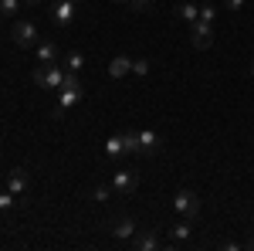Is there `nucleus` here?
Masks as SVG:
<instances>
[{
  "label": "nucleus",
  "instance_id": "f257e3e1",
  "mask_svg": "<svg viewBox=\"0 0 254 251\" xmlns=\"http://www.w3.org/2000/svg\"><path fill=\"white\" fill-rule=\"evenodd\" d=\"M61 98H58V105H55V112H51V119H64V112L68 109H75L81 102V78L78 72H64V82H61Z\"/></svg>",
  "mask_w": 254,
  "mask_h": 251
},
{
  "label": "nucleus",
  "instance_id": "f03ea898",
  "mask_svg": "<svg viewBox=\"0 0 254 251\" xmlns=\"http://www.w3.org/2000/svg\"><path fill=\"white\" fill-rule=\"evenodd\" d=\"M34 85L38 88H61V82H64V65H58V61H51V65H38L34 68Z\"/></svg>",
  "mask_w": 254,
  "mask_h": 251
},
{
  "label": "nucleus",
  "instance_id": "7ed1b4c3",
  "mask_svg": "<svg viewBox=\"0 0 254 251\" xmlns=\"http://www.w3.org/2000/svg\"><path fill=\"white\" fill-rule=\"evenodd\" d=\"M10 38H14L17 48H38V24H31V20H14Z\"/></svg>",
  "mask_w": 254,
  "mask_h": 251
},
{
  "label": "nucleus",
  "instance_id": "20e7f679",
  "mask_svg": "<svg viewBox=\"0 0 254 251\" xmlns=\"http://www.w3.org/2000/svg\"><path fill=\"white\" fill-rule=\"evenodd\" d=\"M190 44H193L196 51H207V48L214 44V24L196 17L193 24H190Z\"/></svg>",
  "mask_w": 254,
  "mask_h": 251
},
{
  "label": "nucleus",
  "instance_id": "39448f33",
  "mask_svg": "<svg viewBox=\"0 0 254 251\" xmlns=\"http://www.w3.org/2000/svg\"><path fill=\"white\" fill-rule=\"evenodd\" d=\"M173 211L193 221V217H200V197H196L193 190H176V197H173Z\"/></svg>",
  "mask_w": 254,
  "mask_h": 251
},
{
  "label": "nucleus",
  "instance_id": "423d86ee",
  "mask_svg": "<svg viewBox=\"0 0 254 251\" xmlns=\"http://www.w3.org/2000/svg\"><path fill=\"white\" fill-rule=\"evenodd\" d=\"M78 14V0H58L55 7H51V20L58 24V27H68L71 20Z\"/></svg>",
  "mask_w": 254,
  "mask_h": 251
},
{
  "label": "nucleus",
  "instance_id": "0eeeda50",
  "mask_svg": "<svg viewBox=\"0 0 254 251\" xmlns=\"http://www.w3.org/2000/svg\"><path fill=\"white\" fill-rule=\"evenodd\" d=\"M27 187H31V173H27L24 167H17V170H10V173H7V190L14 193V197H24Z\"/></svg>",
  "mask_w": 254,
  "mask_h": 251
},
{
  "label": "nucleus",
  "instance_id": "6e6552de",
  "mask_svg": "<svg viewBox=\"0 0 254 251\" xmlns=\"http://www.w3.org/2000/svg\"><path fill=\"white\" fill-rule=\"evenodd\" d=\"M129 245L136 251H156L159 248V234L153 231V228H146V231H136L132 238H129Z\"/></svg>",
  "mask_w": 254,
  "mask_h": 251
},
{
  "label": "nucleus",
  "instance_id": "1a4fd4ad",
  "mask_svg": "<svg viewBox=\"0 0 254 251\" xmlns=\"http://www.w3.org/2000/svg\"><path fill=\"white\" fill-rule=\"evenodd\" d=\"M139 183L136 170H119V173H112V190L116 193H132Z\"/></svg>",
  "mask_w": 254,
  "mask_h": 251
},
{
  "label": "nucleus",
  "instance_id": "9d476101",
  "mask_svg": "<svg viewBox=\"0 0 254 251\" xmlns=\"http://www.w3.org/2000/svg\"><path fill=\"white\" fill-rule=\"evenodd\" d=\"M190 234H193V224H190V217L176 221L173 228H170V248H176V245H187V241H190Z\"/></svg>",
  "mask_w": 254,
  "mask_h": 251
},
{
  "label": "nucleus",
  "instance_id": "9b49d317",
  "mask_svg": "<svg viewBox=\"0 0 254 251\" xmlns=\"http://www.w3.org/2000/svg\"><path fill=\"white\" fill-rule=\"evenodd\" d=\"M112 234H116L119 241H129V238L136 234V221H132V217H126V214L116 217V221H112Z\"/></svg>",
  "mask_w": 254,
  "mask_h": 251
},
{
  "label": "nucleus",
  "instance_id": "f8f14e48",
  "mask_svg": "<svg viewBox=\"0 0 254 251\" xmlns=\"http://www.w3.org/2000/svg\"><path fill=\"white\" fill-rule=\"evenodd\" d=\"M139 153L142 156L159 153V136L153 133V129H139Z\"/></svg>",
  "mask_w": 254,
  "mask_h": 251
},
{
  "label": "nucleus",
  "instance_id": "ddd939ff",
  "mask_svg": "<svg viewBox=\"0 0 254 251\" xmlns=\"http://www.w3.org/2000/svg\"><path fill=\"white\" fill-rule=\"evenodd\" d=\"M58 61V44L55 41H38V65H51Z\"/></svg>",
  "mask_w": 254,
  "mask_h": 251
},
{
  "label": "nucleus",
  "instance_id": "4468645a",
  "mask_svg": "<svg viewBox=\"0 0 254 251\" xmlns=\"http://www.w3.org/2000/svg\"><path fill=\"white\" fill-rule=\"evenodd\" d=\"M132 72V58H126V55H116V58L109 61V75L112 78H122Z\"/></svg>",
  "mask_w": 254,
  "mask_h": 251
},
{
  "label": "nucleus",
  "instance_id": "2eb2a0df",
  "mask_svg": "<svg viewBox=\"0 0 254 251\" xmlns=\"http://www.w3.org/2000/svg\"><path fill=\"white\" fill-rule=\"evenodd\" d=\"M173 17H176V20H187V24H193V20L200 17V7H196V3H180V7H173Z\"/></svg>",
  "mask_w": 254,
  "mask_h": 251
},
{
  "label": "nucleus",
  "instance_id": "dca6fc26",
  "mask_svg": "<svg viewBox=\"0 0 254 251\" xmlns=\"http://www.w3.org/2000/svg\"><path fill=\"white\" fill-rule=\"evenodd\" d=\"M61 65H64V72H81V68H85V55H81V51H68Z\"/></svg>",
  "mask_w": 254,
  "mask_h": 251
},
{
  "label": "nucleus",
  "instance_id": "f3484780",
  "mask_svg": "<svg viewBox=\"0 0 254 251\" xmlns=\"http://www.w3.org/2000/svg\"><path fill=\"white\" fill-rule=\"evenodd\" d=\"M122 153H126L122 136H109V139H105V156H112V160H116V156H122Z\"/></svg>",
  "mask_w": 254,
  "mask_h": 251
},
{
  "label": "nucleus",
  "instance_id": "a211bd4d",
  "mask_svg": "<svg viewBox=\"0 0 254 251\" xmlns=\"http://www.w3.org/2000/svg\"><path fill=\"white\" fill-rule=\"evenodd\" d=\"M122 143H126V153H139V133L136 129H126L122 133Z\"/></svg>",
  "mask_w": 254,
  "mask_h": 251
},
{
  "label": "nucleus",
  "instance_id": "6ab92c4d",
  "mask_svg": "<svg viewBox=\"0 0 254 251\" xmlns=\"http://www.w3.org/2000/svg\"><path fill=\"white\" fill-rule=\"evenodd\" d=\"M20 7H24V0H0V14H7V17H14Z\"/></svg>",
  "mask_w": 254,
  "mask_h": 251
},
{
  "label": "nucleus",
  "instance_id": "aec40b11",
  "mask_svg": "<svg viewBox=\"0 0 254 251\" xmlns=\"http://www.w3.org/2000/svg\"><path fill=\"white\" fill-rule=\"evenodd\" d=\"M200 20H207V24H214V20H217V7H214V3H200Z\"/></svg>",
  "mask_w": 254,
  "mask_h": 251
},
{
  "label": "nucleus",
  "instance_id": "412c9836",
  "mask_svg": "<svg viewBox=\"0 0 254 251\" xmlns=\"http://www.w3.org/2000/svg\"><path fill=\"white\" fill-rule=\"evenodd\" d=\"M14 207H17V197L10 190H3L0 193V211H14Z\"/></svg>",
  "mask_w": 254,
  "mask_h": 251
},
{
  "label": "nucleus",
  "instance_id": "4be33fe9",
  "mask_svg": "<svg viewBox=\"0 0 254 251\" xmlns=\"http://www.w3.org/2000/svg\"><path fill=\"white\" fill-rule=\"evenodd\" d=\"M156 0H129V10H136V14H142V10H149Z\"/></svg>",
  "mask_w": 254,
  "mask_h": 251
},
{
  "label": "nucleus",
  "instance_id": "5701e85b",
  "mask_svg": "<svg viewBox=\"0 0 254 251\" xmlns=\"http://www.w3.org/2000/svg\"><path fill=\"white\" fill-rule=\"evenodd\" d=\"M92 197H95L98 204H105V200L112 197V187H95V190H92Z\"/></svg>",
  "mask_w": 254,
  "mask_h": 251
},
{
  "label": "nucleus",
  "instance_id": "b1692460",
  "mask_svg": "<svg viewBox=\"0 0 254 251\" xmlns=\"http://www.w3.org/2000/svg\"><path fill=\"white\" fill-rule=\"evenodd\" d=\"M132 72H136V75H149V61H146V58L132 61Z\"/></svg>",
  "mask_w": 254,
  "mask_h": 251
},
{
  "label": "nucleus",
  "instance_id": "393cba45",
  "mask_svg": "<svg viewBox=\"0 0 254 251\" xmlns=\"http://www.w3.org/2000/svg\"><path fill=\"white\" fill-rule=\"evenodd\" d=\"M224 7H227V10H234V14H237V10L244 7V0H224Z\"/></svg>",
  "mask_w": 254,
  "mask_h": 251
},
{
  "label": "nucleus",
  "instance_id": "a878e982",
  "mask_svg": "<svg viewBox=\"0 0 254 251\" xmlns=\"http://www.w3.org/2000/svg\"><path fill=\"white\" fill-rule=\"evenodd\" d=\"M244 245H237V241H224V251H241Z\"/></svg>",
  "mask_w": 254,
  "mask_h": 251
},
{
  "label": "nucleus",
  "instance_id": "bb28decb",
  "mask_svg": "<svg viewBox=\"0 0 254 251\" xmlns=\"http://www.w3.org/2000/svg\"><path fill=\"white\" fill-rule=\"evenodd\" d=\"M41 0H24V7H38Z\"/></svg>",
  "mask_w": 254,
  "mask_h": 251
},
{
  "label": "nucleus",
  "instance_id": "cd10ccee",
  "mask_svg": "<svg viewBox=\"0 0 254 251\" xmlns=\"http://www.w3.org/2000/svg\"><path fill=\"white\" fill-rule=\"evenodd\" d=\"M112 3H129V0H112Z\"/></svg>",
  "mask_w": 254,
  "mask_h": 251
},
{
  "label": "nucleus",
  "instance_id": "c85d7f7f",
  "mask_svg": "<svg viewBox=\"0 0 254 251\" xmlns=\"http://www.w3.org/2000/svg\"><path fill=\"white\" fill-rule=\"evenodd\" d=\"M251 72H254V61H251Z\"/></svg>",
  "mask_w": 254,
  "mask_h": 251
},
{
  "label": "nucleus",
  "instance_id": "c756f323",
  "mask_svg": "<svg viewBox=\"0 0 254 251\" xmlns=\"http://www.w3.org/2000/svg\"><path fill=\"white\" fill-rule=\"evenodd\" d=\"M78 3H81V0H78Z\"/></svg>",
  "mask_w": 254,
  "mask_h": 251
}]
</instances>
